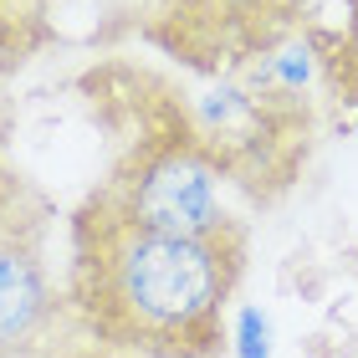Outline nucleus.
Instances as JSON below:
<instances>
[{"mask_svg": "<svg viewBox=\"0 0 358 358\" xmlns=\"http://www.w3.org/2000/svg\"><path fill=\"white\" fill-rule=\"evenodd\" d=\"M246 225L164 231L138 225L92 194L67 231V307L113 353L210 358L246 276Z\"/></svg>", "mask_w": 358, "mask_h": 358, "instance_id": "nucleus-1", "label": "nucleus"}, {"mask_svg": "<svg viewBox=\"0 0 358 358\" xmlns=\"http://www.w3.org/2000/svg\"><path fill=\"white\" fill-rule=\"evenodd\" d=\"M225 179H231V164H225V154L215 149L210 134L164 128V134L143 138L92 189V200L138 225L220 231V225H236V215L225 210Z\"/></svg>", "mask_w": 358, "mask_h": 358, "instance_id": "nucleus-2", "label": "nucleus"}, {"mask_svg": "<svg viewBox=\"0 0 358 358\" xmlns=\"http://www.w3.org/2000/svg\"><path fill=\"white\" fill-rule=\"evenodd\" d=\"M72 307L46 256V205L0 169V358H46Z\"/></svg>", "mask_w": 358, "mask_h": 358, "instance_id": "nucleus-3", "label": "nucleus"}, {"mask_svg": "<svg viewBox=\"0 0 358 358\" xmlns=\"http://www.w3.org/2000/svg\"><path fill=\"white\" fill-rule=\"evenodd\" d=\"M317 57H322V77H328L333 97L358 118V0H348L343 26L317 31Z\"/></svg>", "mask_w": 358, "mask_h": 358, "instance_id": "nucleus-5", "label": "nucleus"}, {"mask_svg": "<svg viewBox=\"0 0 358 358\" xmlns=\"http://www.w3.org/2000/svg\"><path fill=\"white\" fill-rule=\"evenodd\" d=\"M52 41V0H0V72L21 67Z\"/></svg>", "mask_w": 358, "mask_h": 358, "instance_id": "nucleus-4", "label": "nucleus"}]
</instances>
